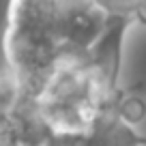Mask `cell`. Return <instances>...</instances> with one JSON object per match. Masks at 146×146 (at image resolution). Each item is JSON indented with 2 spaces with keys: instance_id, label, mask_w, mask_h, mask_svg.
<instances>
[{
  "instance_id": "obj_2",
  "label": "cell",
  "mask_w": 146,
  "mask_h": 146,
  "mask_svg": "<svg viewBox=\"0 0 146 146\" xmlns=\"http://www.w3.org/2000/svg\"><path fill=\"white\" fill-rule=\"evenodd\" d=\"M112 15L129 19L131 24H146V0H99Z\"/></svg>"
},
{
  "instance_id": "obj_1",
  "label": "cell",
  "mask_w": 146,
  "mask_h": 146,
  "mask_svg": "<svg viewBox=\"0 0 146 146\" xmlns=\"http://www.w3.org/2000/svg\"><path fill=\"white\" fill-rule=\"evenodd\" d=\"M129 26L99 0H9L5 69L22 90L32 92L58 69L123 56Z\"/></svg>"
}]
</instances>
